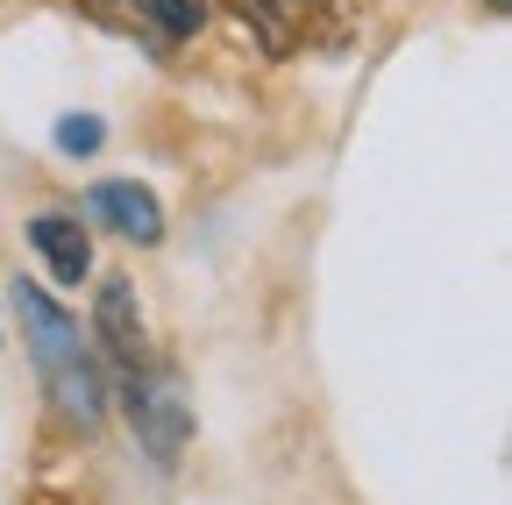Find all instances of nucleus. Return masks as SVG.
<instances>
[{"label": "nucleus", "mask_w": 512, "mask_h": 505, "mask_svg": "<svg viewBox=\"0 0 512 505\" xmlns=\"http://www.w3.org/2000/svg\"><path fill=\"white\" fill-rule=\"evenodd\" d=\"M8 306L22 313V335H29V356H36V370H43L50 406L72 420V427H100L107 385H100V370H93V349L79 342V321H72V313H64L43 285H15Z\"/></svg>", "instance_id": "f257e3e1"}, {"label": "nucleus", "mask_w": 512, "mask_h": 505, "mask_svg": "<svg viewBox=\"0 0 512 505\" xmlns=\"http://www.w3.org/2000/svg\"><path fill=\"white\" fill-rule=\"evenodd\" d=\"M128 420H136V441L150 449V463H178L185 456V441H192V406H185V392L171 385V377L157 370V363H143V370H128Z\"/></svg>", "instance_id": "f03ea898"}, {"label": "nucleus", "mask_w": 512, "mask_h": 505, "mask_svg": "<svg viewBox=\"0 0 512 505\" xmlns=\"http://www.w3.org/2000/svg\"><path fill=\"white\" fill-rule=\"evenodd\" d=\"M86 214L107 235H121L128 249H157L164 242V207H157L150 185H136V178H100L93 193H86Z\"/></svg>", "instance_id": "7ed1b4c3"}, {"label": "nucleus", "mask_w": 512, "mask_h": 505, "mask_svg": "<svg viewBox=\"0 0 512 505\" xmlns=\"http://www.w3.org/2000/svg\"><path fill=\"white\" fill-rule=\"evenodd\" d=\"M93 321H100V342H107V356L121 370H143L150 363V328H143V306H136V285H128V278H107L100 285Z\"/></svg>", "instance_id": "20e7f679"}, {"label": "nucleus", "mask_w": 512, "mask_h": 505, "mask_svg": "<svg viewBox=\"0 0 512 505\" xmlns=\"http://www.w3.org/2000/svg\"><path fill=\"white\" fill-rule=\"evenodd\" d=\"M29 249L43 257V271L57 285H86L93 278V235L79 214H36L29 221Z\"/></svg>", "instance_id": "39448f33"}, {"label": "nucleus", "mask_w": 512, "mask_h": 505, "mask_svg": "<svg viewBox=\"0 0 512 505\" xmlns=\"http://www.w3.org/2000/svg\"><path fill=\"white\" fill-rule=\"evenodd\" d=\"M221 8L264 43L271 57H292L299 43H306V29H313V0H221Z\"/></svg>", "instance_id": "423d86ee"}, {"label": "nucleus", "mask_w": 512, "mask_h": 505, "mask_svg": "<svg viewBox=\"0 0 512 505\" xmlns=\"http://www.w3.org/2000/svg\"><path fill=\"white\" fill-rule=\"evenodd\" d=\"M143 15H150L164 36L185 43V36H200V29H207V0H143Z\"/></svg>", "instance_id": "0eeeda50"}, {"label": "nucleus", "mask_w": 512, "mask_h": 505, "mask_svg": "<svg viewBox=\"0 0 512 505\" xmlns=\"http://www.w3.org/2000/svg\"><path fill=\"white\" fill-rule=\"evenodd\" d=\"M100 143H107V121H100V114H64V121H57V150H64V157H93Z\"/></svg>", "instance_id": "6e6552de"}, {"label": "nucleus", "mask_w": 512, "mask_h": 505, "mask_svg": "<svg viewBox=\"0 0 512 505\" xmlns=\"http://www.w3.org/2000/svg\"><path fill=\"white\" fill-rule=\"evenodd\" d=\"M79 8H93V15H107V22H121L128 8H136V0H79Z\"/></svg>", "instance_id": "1a4fd4ad"}, {"label": "nucleus", "mask_w": 512, "mask_h": 505, "mask_svg": "<svg viewBox=\"0 0 512 505\" xmlns=\"http://www.w3.org/2000/svg\"><path fill=\"white\" fill-rule=\"evenodd\" d=\"M484 8H491V15H505V8H512V0H484Z\"/></svg>", "instance_id": "9d476101"}]
</instances>
